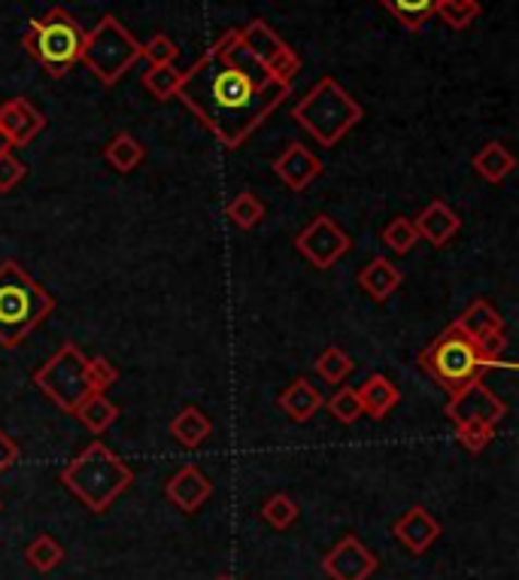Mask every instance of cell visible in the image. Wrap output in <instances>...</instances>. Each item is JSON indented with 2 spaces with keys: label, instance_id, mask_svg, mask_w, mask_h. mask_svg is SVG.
Returning a JSON list of instances; mask_svg holds the SVG:
<instances>
[{
  "label": "cell",
  "instance_id": "cell-30",
  "mask_svg": "<svg viewBox=\"0 0 519 580\" xmlns=\"http://www.w3.org/2000/svg\"><path fill=\"white\" fill-rule=\"evenodd\" d=\"M480 10H483L480 0H440L435 15H440L452 31H464L474 25V19L480 15Z\"/></svg>",
  "mask_w": 519,
  "mask_h": 580
},
{
  "label": "cell",
  "instance_id": "cell-26",
  "mask_svg": "<svg viewBox=\"0 0 519 580\" xmlns=\"http://www.w3.org/2000/svg\"><path fill=\"white\" fill-rule=\"evenodd\" d=\"M408 31H420L437 13L440 0H379Z\"/></svg>",
  "mask_w": 519,
  "mask_h": 580
},
{
  "label": "cell",
  "instance_id": "cell-38",
  "mask_svg": "<svg viewBox=\"0 0 519 580\" xmlns=\"http://www.w3.org/2000/svg\"><path fill=\"white\" fill-rule=\"evenodd\" d=\"M25 173H28L25 161H19L13 153H3V156H0V195L13 192L15 185L25 180Z\"/></svg>",
  "mask_w": 519,
  "mask_h": 580
},
{
  "label": "cell",
  "instance_id": "cell-31",
  "mask_svg": "<svg viewBox=\"0 0 519 580\" xmlns=\"http://www.w3.org/2000/svg\"><path fill=\"white\" fill-rule=\"evenodd\" d=\"M352 359L340 347H328L319 359H316V374L323 377L325 383H331V386H337V383H343L347 377L352 374Z\"/></svg>",
  "mask_w": 519,
  "mask_h": 580
},
{
  "label": "cell",
  "instance_id": "cell-34",
  "mask_svg": "<svg viewBox=\"0 0 519 580\" xmlns=\"http://www.w3.org/2000/svg\"><path fill=\"white\" fill-rule=\"evenodd\" d=\"M85 374H88V386H92V392H104L107 396V389H112L116 383H119V368L112 365L110 359H104V355H95V359H88L85 362Z\"/></svg>",
  "mask_w": 519,
  "mask_h": 580
},
{
  "label": "cell",
  "instance_id": "cell-5",
  "mask_svg": "<svg viewBox=\"0 0 519 580\" xmlns=\"http://www.w3.org/2000/svg\"><path fill=\"white\" fill-rule=\"evenodd\" d=\"M362 116H365L362 104L335 76H323L292 107V119L325 149L343 141V134H350L362 122Z\"/></svg>",
  "mask_w": 519,
  "mask_h": 580
},
{
  "label": "cell",
  "instance_id": "cell-42",
  "mask_svg": "<svg viewBox=\"0 0 519 580\" xmlns=\"http://www.w3.org/2000/svg\"><path fill=\"white\" fill-rule=\"evenodd\" d=\"M0 510H3V505H0Z\"/></svg>",
  "mask_w": 519,
  "mask_h": 580
},
{
  "label": "cell",
  "instance_id": "cell-22",
  "mask_svg": "<svg viewBox=\"0 0 519 580\" xmlns=\"http://www.w3.org/2000/svg\"><path fill=\"white\" fill-rule=\"evenodd\" d=\"M355 392H359V401H362V413H367L371 420H383L401 401L398 386L389 377H383V374H371Z\"/></svg>",
  "mask_w": 519,
  "mask_h": 580
},
{
  "label": "cell",
  "instance_id": "cell-41",
  "mask_svg": "<svg viewBox=\"0 0 519 580\" xmlns=\"http://www.w3.org/2000/svg\"><path fill=\"white\" fill-rule=\"evenodd\" d=\"M216 580H231V578H216Z\"/></svg>",
  "mask_w": 519,
  "mask_h": 580
},
{
  "label": "cell",
  "instance_id": "cell-40",
  "mask_svg": "<svg viewBox=\"0 0 519 580\" xmlns=\"http://www.w3.org/2000/svg\"><path fill=\"white\" fill-rule=\"evenodd\" d=\"M3 153H13V143L7 141V134L0 131V156H3Z\"/></svg>",
  "mask_w": 519,
  "mask_h": 580
},
{
  "label": "cell",
  "instance_id": "cell-35",
  "mask_svg": "<svg viewBox=\"0 0 519 580\" xmlns=\"http://www.w3.org/2000/svg\"><path fill=\"white\" fill-rule=\"evenodd\" d=\"M456 438L462 444L468 454H483L490 447V440L495 438V425L490 423H462L456 425Z\"/></svg>",
  "mask_w": 519,
  "mask_h": 580
},
{
  "label": "cell",
  "instance_id": "cell-36",
  "mask_svg": "<svg viewBox=\"0 0 519 580\" xmlns=\"http://www.w3.org/2000/svg\"><path fill=\"white\" fill-rule=\"evenodd\" d=\"M328 411H331V416H335L337 423L352 425L359 416H362L359 392H355V389H337L335 398L328 401Z\"/></svg>",
  "mask_w": 519,
  "mask_h": 580
},
{
  "label": "cell",
  "instance_id": "cell-33",
  "mask_svg": "<svg viewBox=\"0 0 519 580\" xmlns=\"http://www.w3.org/2000/svg\"><path fill=\"white\" fill-rule=\"evenodd\" d=\"M298 513H301V510H298L295 502L286 496V493H277V496H270L265 502V508H262V520H265L267 525H274L277 532H282V529L295 525Z\"/></svg>",
  "mask_w": 519,
  "mask_h": 580
},
{
  "label": "cell",
  "instance_id": "cell-29",
  "mask_svg": "<svg viewBox=\"0 0 519 580\" xmlns=\"http://www.w3.org/2000/svg\"><path fill=\"white\" fill-rule=\"evenodd\" d=\"M225 216L238 228H243V231H253V228L262 226V219H265V204L255 198L253 192H240L238 198L225 207Z\"/></svg>",
  "mask_w": 519,
  "mask_h": 580
},
{
  "label": "cell",
  "instance_id": "cell-25",
  "mask_svg": "<svg viewBox=\"0 0 519 580\" xmlns=\"http://www.w3.org/2000/svg\"><path fill=\"white\" fill-rule=\"evenodd\" d=\"M80 423L92 432V435H104L107 428H110L116 420H119V408L112 404L110 398L104 396V392H92V396L85 398L83 404L76 408V413H73Z\"/></svg>",
  "mask_w": 519,
  "mask_h": 580
},
{
  "label": "cell",
  "instance_id": "cell-10",
  "mask_svg": "<svg viewBox=\"0 0 519 580\" xmlns=\"http://www.w3.org/2000/svg\"><path fill=\"white\" fill-rule=\"evenodd\" d=\"M350 234L337 226L331 216H316L295 238V250L304 255L316 270L335 268L337 262L350 253Z\"/></svg>",
  "mask_w": 519,
  "mask_h": 580
},
{
  "label": "cell",
  "instance_id": "cell-4",
  "mask_svg": "<svg viewBox=\"0 0 519 580\" xmlns=\"http://www.w3.org/2000/svg\"><path fill=\"white\" fill-rule=\"evenodd\" d=\"M498 365L514 368V362H502V359H492L490 353H483L459 326H449L447 331H440L420 353V368L437 386H444L447 396H452L456 389H462L468 383L483 380V374L490 368H498Z\"/></svg>",
  "mask_w": 519,
  "mask_h": 580
},
{
  "label": "cell",
  "instance_id": "cell-18",
  "mask_svg": "<svg viewBox=\"0 0 519 580\" xmlns=\"http://www.w3.org/2000/svg\"><path fill=\"white\" fill-rule=\"evenodd\" d=\"M413 228H417V234H420L422 241L432 243L435 250H440V246H447V243L456 238V231L462 228V219H459V213L452 210L449 204L432 201V204L413 219Z\"/></svg>",
  "mask_w": 519,
  "mask_h": 580
},
{
  "label": "cell",
  "instance_id": "cell-2",
  "mask_svg": "<svg viewBox=\"0 0 519 580\" xmlns=\"http://www.w3.org/2000/svg\"><path fill=\"white\" fill-rule=\"evenodd\" d=\"M56 311V298L46 292L19 262H0V347H22L34 328Z\"/></svg>",
  "mask_w": 519,
  "mask_h": 580
},
{
  "label": "cell",
  "instance_id": "cell-6",
  "mask_svg": "<svg viewBox=\"0 0 519 580\" xmlns=\"http://www.w3.org/2000/svg\"><path fill=\"white\" fill-rule=\"evenodd\" d=\"M85 31L68 10L52 7L43 19H34L22 37L28 56L40 64L52 80H64L83 61Z\"/></svg>",
  "mask_w": 519,
  "mask_h": 580
},
{
  "label": "cell",
  "instance_id": "cell-1",
  "mask_svg": "<svg viewBox=\"0 0 519 580\" xmlns=\"http://www.w3.org/2000/svg\"><path fill=\"white\" fill-rule=\"evenodd\" d=\"M289 95L292 85L274 80L243 49L238 28L225 31L183 73L177 88V98L225 149H240Z\"/></svg>",
  "mask_w": 519,
  "mask_h": 580
},
{
  "label": "cell",
  "instance_id": "cell-24",
  "mask_svg": "<svg viewBox=\"0 0 519 580\" xmlns=\"http://www.w3.org/2000/svg\"><path fill=\"white\" fill-rule=\"evenodd\" d=\"M104 158H107V165H110L116 173H131V170L141 168V161L146 158V149H143V143L137 141L134 134L119 131V134L107 143Z\"/></svg>",
  "mask_w": 519,
  "mask_h": 580
},
{
  "label": "cell",
  "instance_id": "cell-15",
  "mask_svg": "<svg viewBox=\"0 0 519 580\" xmlns=\"http://www.w3.org/2000/svg\"><path fill=\"white\" fill-rule=\"evenodd\" d=\"M165 496L173 508L183 513H195L213 496V481L197 466H183L165 486Z\"/></svg>",
  "mask_w": 519,
  "mask_h": 580
},
{
  "label": "cell",
  "instance_id": "cell-12",
  "mask_svg": "<svg viewBox=\"0 0 519 580\" xmlns=\"http://www.w3.org/2000/svg\"><path fill=\"white\" fill-rule=\"evenodd\" d=\"M468 335V338L478 343L483 353H490L492 359H502L507 347V328L505 316L492 307L490 301H474L462 316H456V323Z\"/></svg>",
  "mask_w": 519,
  "mask_h": 580
},
{
  "label": "cell",
  "instance_id": "cell-17",
  "mask_svg": "<svg viewBox=\"0 0 519 580\" xmlns=\"http://www.w3.org/2000/svg\"><path fill=\"white\" fill-rule=\"evenodd\" d=\"M393 535L401 541L410 553L422 556L425 551H432V544L440 539V523H437L429 510L417 505V508H410L408 513L393 525Z\"/></svg>",
  "mask_w": 519,
  "mask_h": 580
},
{
  "label": "cell",
  "instance_id": "cell-9",
  "mask_svg": "<svg viewBox=\"0 0 519 580\" xmlns=\"http://www.w3.org/2000/svg\"><path fill=\"white\" fill-rule=\"evenodd\" d=\"M240 43L250 56L265 68L274 80L292 85L298 73H301V58L298 52L282 40L277 31L267 25L265 19H253L246 28H240Z\"/></svg>",
  "mask_w": 519,
  "mask_h": 580
},
{
  "label": "cell",
  "instance_id": "cell-16",
  "mask_svg": "<svg viewBox=\"0 0 519 580\" xmlns=\"http://www.w3.org/2000/svg\"><path fill=\"white\" fill-rule=\"evenodd\" d=\"M274 173H277L292 192H304V189L323 173V161L313 156L307 146L289 143L280 156L274 158Z\"/></svg>",
  "mask_w": 519,
  "mask_h": 580
},
{
  "label": "cell",
  "instance_id": "cell-28",
  "mask_svg": "<svg viewBox=\"0 0 519 580\" xmlns=\"http://www.w3.org/2000/svg\"><path fill=\"white\" fill-rule=\"evenodd\" d=\"M25 559H28V566L34 568V571L49 575L52 568H58L64 563V547H61L52 535H37V539L28 544Z\"/></svg>",
  "mask_w": 519,
  "mask_h": 580
},
{
  "label": "cell",
  "instance_id": "cell-32",
  "mask_svg": "<svg viewBox=\"0 0 519 580\" xmlns=\"http://www.w3.org/2000/svg\"><path fill=\"white\" fill-rule=\"evenodd\" d=\"M417 241H420V234L413 228V219H408V216H398V219H393L389 226L383 228V243L398 255H408L417 246Z\"/></svg>",
  "mask_w": 519,
  "mask_h": 580
},
{
  "label": "cell",
  "instance_id": "cell-20",
  "mask_svg": "<svg viewBox=\"0 0 519 580\" xmlns=\"http://www.w3.org/2000/svg\"><path fill=\"white\" fill-rule=\"evenodd\" d=\"M280 408L292 423H310L319 413V408H323V396H319V389L307 377H298V380H292L282 389Z\"/></svg>",
  "mask_w": 519,
  "mask_h": 580
},
{
  "label": "cell",
  "instance_id": "cell-3",
  "mask_svg": "<svg viewBox=\"0 0 519 580\" xmlns=\"http://www.w3.org/2000/svg\"><path fill=\"white\" fill-rule=\"evenodd\" d=\"M61 483L92 513H104L134 483V471L112 454L104 440H92L83 454L61 471Z\"/></svg>",
  "mask_w": 519,
  "mask_h": 580
},
{
  "label": "cell",
  "instance_id": "cell-8",
  "mask_svg": "<svg viewBox=\"0 0 519 580\" xmlns=\"http://www.w3.org/2000/svg\"><path fill=\"white\" fill-rule=\"evenodd\" d=\"M85 362H88V355L73 340H68L58 347V353L46 359V365L37 368L34 383L56 408H61L64 413H76V408L92 396Z\"/></svg>",
  "mask_w": 519,
  "mask_h": 580
},
{
  "label": "cell",
  "instance_id": "cell-11",
  "mask_svg": "<svg viewBox=\"0 0 519 580\" xmlns=\"http://www.w3.org/2000/svg\"><path fill=\"white\" fill-rule=\"evenodd\" d=\"M507 404L492 392L483 380H474L456 389L447 401V416L456 425L462 423H490L498 425L505 420Z\"/></svg>",
  "mask_w": 519,
  "mask_h": 580
},
{
  "label": "cell",
  "instance_id": "cell-39",
  "mask_svg": "<svg viewBox=\"0 0 519 580\" xmlns=\"http://www.w3.org/2000/svg\"><path fill=\"white\" fill-rule=\"evenodd\" d=\"M19 456H22L19 454V444L0 428V474H7L19 462Z\"/></svg>",
  "mask_w": 519,
  "mask_h": 580
},
{
  "label": "cell",
  "instance_id": "cell-14",
  "mask_svg": "<svg viewBox=\"0 0 519 580\" xmlns=\"http://www.w3.org/2000/svg\"><path fill=\"white\" fill-rule=\"evenodd\" d=\"M43 128H46V116L28 98H10L7 104H0V131L13 143V149L34 143Z\"/></svg>",
  "mask_w": 519,
  "mask_h": 580
},
{
  "label": "cell",
  "instance_id": "cell-19",
  "mask_svg": "<svg viewBox=\"0 0 519 580\" xmlns=\"http://www.w3.org/2000/svg\"><path fill=\"white\" fill-rule=\"evenodd\" d=\"M401 283H405V274H401V268H395L386 255L371 258L365 268L359 270V286H362V292H367V298H374L377 304L389 301V298L398 292V286Z\"/></svg>",
  "mask_w": 519,
  "mask_h": 580
},
{
  "label": "cell",
  "instance_id": "cell-21",
  "mask_svg": "<svg viewBox=\"0 0 519 580\" xmlns=\"http://www.w3.org/2000/svg\"><path fill=\"white\" fill-rule=\"evenodd\" d=\"M210 435H213L210 416L201 411L197 404H185L183 411L170 420V438L177 440L180 447H185V450H197V447H204Z\"/></svg>",
  "mask_w": 519,
  "mask_h": 580
},
{
  "label": "cell",
  "instance_id": "cell-37",
  "mask_svg": "<svg viewBox=\"0 0 519 580\" xmlns=\"http://www.w3.org/2000/svg\"><path fill=\"white\" fill-rule=\"evenodd\" d=\"M180 56V49H177V43L170 40L168 34H155L153 40L143 43V58L149 61V68L155 64H173Z\"/></svg>",
  "mask_w": 519,
  "mask_h": 580
},
{
  "label": "cell",
  "instance_id": "cell-27",
  "mask_svg": "<svg viewBox=\"0 0 519 580\" xmlns=\"http://www.w3.org/2000/svg\"><path fill=\"white\" fill-rule=\"evenodd\" d=\"M183 71L177 64H155L149 71L143 73V88L158 100L177 98V88H180Z\"/></svg>",
  "mask_w": 519,
  "mask_h": 580
},
{
  "label": "cell",
  "instance_id": "cell-7",
  "mask_svg": "<svg viewBox=\"0 0 519 580\" xmlns=\"http://www.w3.org/2000/svg\"><path fill=\"white\" fill-rule=\"evenodd\" d=\"M143 58V43L116 19L104 15L92 31H85L83 64L104 85H116Z\"/></svg>",
  "mask_w": 519,
  "mask_h": 580
},
{
  "label": "cell",
  "instance_id": "cell-23",
  "mask_svg": "<svg viewBox=\"0 0 519 580\" xmlns=\"http://www.w3.org/2000/svg\"><path fill=\"white\" fill-rule=\"evenodd\" d=\"M471 165H474V170H478L486 183L498 185L505 183L507 177H510V170L517 168V158H514V153L507 149L505 143L492 141L483 143V149L471 158Z\"/></svg>",
  "mask_w": 519,
  "mask_h": 580
},
{
  "label": "cell",
  "instance_id": "cell-13",
  "mask_svg": "<svg viewBox=\"0 0 519 580\" xmlns=\"http://www.w3.org/2000/svg\"><path fill=\"white\" fill-rule=\"evenodd\" d=\"M377 556L355 535L340 539L323 559V571L331 580H367L377 571Z\"/></svg>",
  "mask_w": 519,
  "mask_h": 580
}]
</instances>
